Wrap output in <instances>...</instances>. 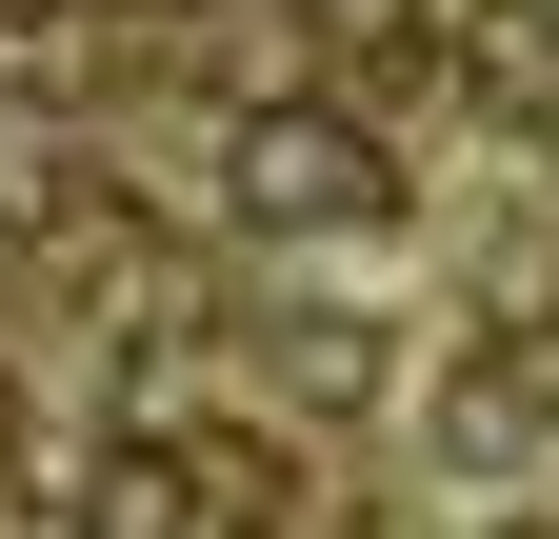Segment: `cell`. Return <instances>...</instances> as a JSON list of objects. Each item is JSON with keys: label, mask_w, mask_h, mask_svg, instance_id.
Masks as SVG:
<instances>
[{"label": "cell", "mask_w": 559, "mask_h": 539, "mask_svg": "<svg viewBox=\"0 0 559 539\" xmlns=\"http://www.w3.org/2000/svg\"><path fill=\"white\" fill-rule=\"evenodd\" d=\"M221 200H240L260 240H360L400 180H380V141H360L340 100H260L240 141H221Z\"/></svg>", "instance_id": "6da1fadb"}, {"label": "cell", "mask_w": 559, "mask_h": 539, "mask_svg": "<svg viewBox=\"0 0 559 539\" xmlns=\"http://www.w3.org/2000/svg\"><path fill=\"white\" fill-rule=\"evenodd\" d=\"M40 21H60V0H0V40H40Z\"/></svg>", "instance_id": "277c9868"}, {"label": "cell", "mask_w": 559, "mask_h": 539, "mask_svg": "<svg viewBox=\"0 0 559 539\" xmlns=\"http://www.w3.org/2000/svg\"><path fill=\"white\" fill-rule=\"evenodd\" d=\"M280 380H300V399H380V340H360V320H280Z\"/></svg>", "instance_id": "3957f363"}, {"label": "cell", "mask_w": 559, "mask_h": 539, "mask_svg": "<svg viewBox=\"0 0 559 539\" xmlns=\"http://www.w3.org/2000/svg\"><path fill=\"white\" fill-rule=\"evenodd\" d=\"M81 539H221V480H200V440H100L81 480H60Z\"/></svg>", "instance_id": "7a4b0ae2"}]
</instances>
